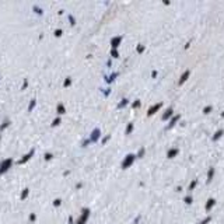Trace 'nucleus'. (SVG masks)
<instances>
[{"label":"nucleus","instance_id":"nucleus-1","mask_svg":"<svg viewBox=\"0 0 224 224\" xmlns=\"http://www.w3.org/2000/svg\"><path fill=\"white\" fill-rule=\"evenodd\" d=\"M133 155H127V160H125V161H123V168H126V167H127V165H130V164H132V161H133Z\"/></svg>","mask_w":224,"mask_h":224},{"label":"nucleus","instance_id":"nucleus-2","mask_svg":"<svg viewBox=\"0 0 224 224\" xmlns=\"http://www.w3.org/2000/svg\"><path fill=\"white\" fill-rule=\"evenodd\" d=\"M158 108H160V104H157L155 107H153L149 111V114H150V115H153V114H154V111H155V109H158Z\"/></svg>","mask_w":224,"mask_h":224},{"label":"nucleus","instance_id":"nucleus-3","mask_svg":"<svg viewBox=\"0 0 224 224\" xmlns=\"http://www.w3.org/2000/svg\"><path fill=\"white\" fill-rule=\"evenodd\" d=\"M188 76H189V72H186L185 74H184V77H181V83H182V81H185V80H186V77H188Z\"/></svg>","mask_w":224,"mask_h":224},{"label":"nucleus","instance_id":"nucleus-4","mask_svg":"<svg viewBox=\"0 0 224 224\" xmlns=\"http://www.w3.org/2000/svg\"><path fill=\"white\" fill-rule=\"evenodd\" d=\"M213 203H214V200L212 199V200H209V205H207V209H210V207L213 206Z\"/></svg>","mask_w":224,"mask_h":224},{"label":"nucleus","instance_id":"nucleus-5","mask_svg":"<svg viewBox=\"0 0 224 224\" xmlns=\"http://www.w3.org/2000/svg\"><path fill=\"white\" fill-rule=\"evenodd\" d=\"M174 154H177V150H172V151L168 153V155H170V157H171V155H174Z\"/></svg>","mask_w":224,"mask_h":224}]
</instances>
